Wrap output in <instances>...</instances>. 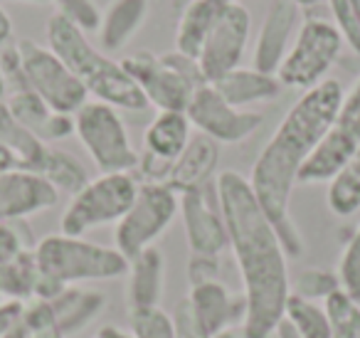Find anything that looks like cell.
I'll return each instance as SVG.
<instances>
[{"mask_svg": "<svg viewBox=\"0 0 360 338\" xmlns=\"http://www.w3.org/2000/svg\"><path fill=\"white\" fill-rule=\"evenodd\" d=\"M217 193L230 249L245 284L247 318L242 338H271L284 321V308L291 296L289 257L269 215L257 200L250 178L237 170H222L217 175Z\"/></svg>", "mask_w": 360, "mask_h": 338, "instance_id": "cell-1", "label": "cell"}, {"mask_svg": "<svg viewBox=\"0 0 360 338\" xmlns=\"http://www.w3.org/2000/svg\"><path fill=\"white\" fill-rule=\"evenodd\" d=\"M338 279L340 289L355 303H360V225L355 227V232L350 234V239L343 247V254H340L338 262Z\"/></svg>", "mask_w": 360, "mask_h": 338, "instance_id": "cell-35", "label": "cell"}, {"mask_svg": "<svg viewBox=\"0 0 360 338\" xmlns=\"http://www.w3.org/2000/svg\"><path fill=\"white\" fill-rule=\"evenodd\" d=\"M326 203H328L330 213L338 218H350L360 210V149L345 163V168L328 183Z\"/></svg>", "mask_w": 360, "mask_h": 338, "instance_id": "cell-29", "label": "cell"}, {"mask_svg": "<svg viewBox=\"0 0 360 338\" xmlns=\"http://www.w3.org/2000/svg\"><path fill=\"white\" fill-rule=\"evenodd\" d=\"M186 111H158L143 134V154L134 175L139 183H165L178 156L193 139Z\"/></svg>", "mask_w": 360, "mask_h": 338, "instance_id": "cell-13", "label": "cell"}, {"mask_svg": "<svg viewBox=\"0 0 360 338\" xmlns=\"http://www.w3.org/2000/svg\"><path fill=\"white\" fill-rule=\"evenodd\" d=\"M35 175L52 185L57 193L75 195L89 183V173L82 165L79 158H75L67 151L57 149V146H47L45 156H42L40 165L35 168Z\"/></svg>", "mask_w": 360, "mask_h": 338, "instance_id": "cell-27", "label": "cell"}, {"mask_svg": "<svg viewBox=\"0 0 360 338\" xmlns=\"http://www.w3.org/2000/svg\"><path fill=\"white\" fill-rule=\"evenodd\" d=\"M20 168V161L15 158L13 151H8L6 146H0V175H8V173H15Z\"/></svg>", "mask_w": 360, "mask_h": 338, "instance_id": "cell-42", "label": "cell"}, {"mask_svg": "<svg viewBox=\"0 0 360 338\" xmlns=\"http://www.w3.org/2000/svg\"><path fill=\"white\" fill-rule=\"evenodd\" d=\"M212 87L220 92L222 99L230 101L237 109H250L255 104L274 101L284 89L279 77L266 75L255 67H237V70L227 72L222 80H217Z\"/></svg>", "mask_w": 360, "mask_h": 338, "instance_id": "cell-22", "label": "cell"}, {"mask_svg": "<svg viewBox=\"0 0 360 338\" xmlns=\"http://www.w3.org/2000/svg\"><path fill=\"white\" fill-rule=\"evenodd\" d=\"M25 306L27 303L13 301V299H3V301H0V338H8L18 326H20Z\"/></svg>", "mask_w": 360, "mask_h": 338, "instance_id": "cell-40", "label": "cell"}, {"mask_svg": "<svg viewBox=\"0 0 360 338\" xmlns=\"http://www.w3.org/2000/svg\"><path fill=\"white\" fill-rule=\"evenodd\" d=\"M328 6L343 42L360 55V0H328Z\"/></svg>", "mask_w": 360, "mask_h": 338, "instance_id": "cell-36", "label": "cell"}, {"mask_svg": "<svg viewBox=\"0 0 360 338\" xmlns=\"http://www.w3.org/2000/svg\"><path fill=\"white\" fill-rule=\"evenodd\" d=\"M165 257L158 247H148L129 259V311L158 306L163 299Z\"/></svg>", "mask_w": 360, "mask_h": 338, "instance_id": "cell-24", "label": "cell"}, {"mask_svg": "<svg viewBox=\"0 0 360 338\" xmlns=\"http://www.w3.org/2000/svg\"><path fill=\"white\" fill-rule=\"evenodd\" d=\"M8 3H52V0H8Z\"/></svg>", "mask_w": 360, "mask_h": 338, "instance_id": "cell-50", "label": "cell"}, {"mask_svg": "<svg viewBox=\"0 0 360 338\" xmlns=\"http://www.w3.org/2000/svg\"><path fill=\"white\" fill-rule=\"evenodd\" d=\"M191 126H195L202 136L215 144H242L262 126L264 116L252 109H237L212 84L198 87L191 104L186 109Z\"/></svg>", "mask_w": 360, "mask_h": 338, "instance_id": "cell-12", "label": "cell"}, {"mask_svg": "<svg viewBox=\"0 0 360 338\" xmlns=\"http://www.w3.org/2000/svg\"><path fill=\"white\" fill-rule=\"evenodd\" d=\"M150 15V0H109L101 11L99 40L104 52H119L139 35Z\"/></svg>", "mask_w": 360, "mask_h": 338, "instance_id": "cell-21", "label": "cell"}, {"mask_svg": "<svg viewBox=\"0 0 360 338\" xmlns=\"http://www.w3.org/2000/svg\"><path fill=\"white\" fill-rule=\"evenodd\" d=\"M75 134L101 173H134L139 165V151L131 144L119 109L104 101H86L77 111Z\"/></svg>", "mask_w": 360, "mask_h": 338, "instance_id": "cell-8", "label": "cell"}, {"mask_svg": "<svg viewBox=\"0 0 360 338\" xmlns=\"http://www.w3.org/2000/svg\"><path fill=\"white\" fill-rule=\"evenodd\" d=\"M343 45V35L333 23L314 15L304 18L294 45L276 70V77L289 89H314L328 80V72L338 62Z\"/></svg>", "mask_w": 360, "mask_h": 338, "instance_id": "cell-7", "label": "cell"}, {"mask_svg": "<svg viewBox=\"0 0 360 338\" xmlns=\"http://www.w3.org/2000/svg\"><path fill=\"white\" fill-rule=\"evenodd\" d=\"M47 47L75 72L86 94H91L96 101H104L121 111H141L148 106L124 65L91 45L84 32L62 20L60 15H50L47 20Z\"/></svg>", "mask_w": 360, "mask_h": 338, "instance_id": "cell-3", "label": "cell"}, {"mask_svg": "<svg viewBox=\"0 0 360 338\" xmlns=\"http://www.w3.org/2000/svg\"><path fill=\"white\" fill-rule=\"evenodd\" d=\"M99 338H134L129 331H124V328L114 326V323H109V326H101V331L96 333Z\"/></svg>", "mask_w": 360, "mask_h": 338, "instance_id": "cell-44", "label": "cell"}, {"mask_svg": "<svg viewBox=\"0 0 360 338\" xmlns=\"http://www.w3.org/2000/svg\"><path fill=\"white\" fill-rule=\"evenodd\" d=\"M35 259L40 274L62 287L119 279L129 274V259L116 247H104L84 237H70L62 232L40 239L35 244Z\"/></svg>", "mask_w": 360, "mask_h": 338, "instance_id": "cell-4", "label": "cell"}, {"mask_svg": "<svg viewBox=\"0 0 360 338\" xmlns=\"http://www.w3.org/2000/svg\"><path fill=\"white\" fill-rule=\"evenodd\" d=\"M131 336L134 338H178V326L170 313H165L160 306L148 308H131Z\"/></svg>", "mask_w": 360, "mask_h": 338, "instance_id": "cell-31", "label": "cell"}, {"mask_svg": "<svg viewBox=\"0 0 360 338\" xmlns=\"http://www.w3.org/2000/svg\"><path fill=\"white\" fill-rule=\"evenodd\" d=\"M274 336H276V338H301L299 333H296V328L291 326V323L286 321V318L279 323V328H276V333H274Z\"/></svg>", "mask_w": 360, "mask_h": 338, "instance_id": "cell-45", "label": "cell"}, {"mask_svg": "<svg viewBox=\"0 0 360 338\" xmlns=\"http://www.w3.org/2000/svg\"><path fill=\"white\" fill-rule=\"evenodd\" d=\"M139 193L134 173H101L75 193L60 218V232L82 237L84 232L119 223Z\"/></svg>", "mask_w": 360, "mask_h": 338, "instance_id": "cell-6", "label": "cell"}, {"mask_svg": "<svg viewBox=\"0 0 360 338\" xmlns=\"http://www.w3.org/2000/svg\"><path fill=\"white\" fill-rule=\"evenodd\" d=\"M52 6H55V15L75 25L84 35L99 30L101 11L94 0H52Z\"/></svg>", "mask_w": 360, "mask_h": 338, "instance_id": "cell-34", "label": "cell"}, {"mask_svg": "<svg viewBox=\"0 0 360 338\" xmlns=\"http://www.w3.org/2000/svg\"><path fill=\"white\" fill-rule=\"evenodd\" d=\"M94 338H99V336H94Z\"/></svg>", "mask_w": 360, "mask_h": 338, "instance_id": "cell-52", "label": "cell"}, {"mask_svg": "<svg viewBox=\"0 0 360 338\" xmlns=\"http://www.w3.org/2000/svg\"><path fill=\"white\" fill-rule=\"evenodd\" d=\"M343 94V87L335 80H326L314 89L304 92L299 101L286 111L252 165L250 185L279 232L281 247L289 259L304 254V237L289 213L291 193L299 185V173L333 124Z\"/></svg>", "mask_w": 360, "mask_h": 338, "instance_id": "cell-2", "label": "cell"}, {"mask_svg": "<svg viewBox=\"0 0 360 338\" xmlns=\"http://www.w3.org/2000/svg\"><path fill=\"white\" fill-rule=\"evenodd\" d=\"M360 149V80L343 94L333 124L299 173V185L330 183Z\"/></svg>", "mask_w": 360, "mask_h": 338, "instance_id": "cell-11", "label": "cell"}, {"mask_svg": "<svg viewBox=\"0 0 360 338\" xmlns=\"http://www.w3.org/2000/svg\"><path fill=\"white\" fill-rule=\"evenodd\" d=\"M186 301L193 313V321L198 323V328L207 338H215L217 333L230 331L237 323L245 326V318H247L245 294H232L220 279L191 287V296Z\"/></svg>", "mask_w": 360, "mask_h": 338, "instance_id": "cell-16", "label": "cell"}, {"mask_svg": "<svg viewBox=\"0 0 360 338\" xmlns=\"http://www.w3.org/2000/svg\"><path fill=\"white\" fill-rule=\"evenodd\" d=\"M333 323V338H360V303L340 289L323 301Z\"/></svg>", "mask_w": 360, "mask_h": 338, "instance_id": "cell-32", "label": "cell"}, {"mask_svg": "<svg viewBox=\"0 0 360 338\" xmlns=\"http://www.w3.org/2000/svg\"><path fill=\"white\" fill-rule=\"evenodd\" d=\"M30 230L25 227V220L15 223H0V267L8 264L13 257H18L25 249H32Z\"/></svg>", "mask_w": 360, "mask_h": 338, "instance_id": "cell-37", "label": "cell"}, {"mask_svg": "<svg viewBox=\"0 0 360 338\" xmlns=\"http://www.w3.org/2000/svg\"><path fill=\"white\" fill-rule=\"evenodd\" d=\"M180 213V195L165 183H139V193L124 218L116 223L114 247L126 259L155 247V239Z\"/></svg>", "mask_w": 360, "mask_h": 338, "instance_id": "cell-9", "label": "cell"}, {"mask_svg": "<svg viewBox=\"0 0 360 338\" xmlns=\"http://www.w3.org/2000/svg\"><path fill=\"white\" fill-rule=\"evenodd\" d=\"M22 326L30 333V338H65L57 328L55 316L47 301H30L22 313Z\"/></svg>", "mask_w": 360, "mask_h": 338, "instance_id": "cell-38", "label": "cell"}, {"mask_svg": "<svg viewBox=\"0 0 360 338\" xmlns=\"http://www.w3.org/2000/svg\"><path fill=\"white\" fill-rule=\"evenodd\" d=\"M0 301H3V296H0Z\"/></svg>", "mask_w": 360, "mask_h": 338, "instance_id": "cell-51", "label": "cell"}, {"mask_svg": "<svg viewBox=\"0 0 360 338\" xmlns=\"http://www.w3.org/2000/svg\"><path fill=\"white\" fill-rule=\"evenodd\" d=\"M284 318L296 328L301 338H333V323L328 311L316 301L291 294L284 308Z\"/></svg>", "mask_w": 360, "mask_h": 338, "instance_id": "cell-30", "label": "cell"}, {"mask_svg": "<svg viewBox=\"0 0 360 338\" xmlns=\"http://www.w3.org/2000/svg\"><path fill=\"white\" fill-rule=\"evenodd\" d=\"M188 279H191V287L220 279V257L191 254V259H188Z\"/></svg>", "mask_w": 360, "mask_h": 338, "instance_id": "cell-39", "label": "cell"}, {"mask_svg": "<svg viewBox=\"0 0 360 338\" xmlns=\"http://www.w3.org/2000/svg\"><path fill=\"white\" fill-rule=\"evenodd\" d=\"M215 338H242V336L235 331V328H230V331H222V333H217Z\"/></svg>", "mask_w": 360, "mask_h": 338, "instance_id": "cell-49", "label": "cell"}, {"mask_svg": "<svg viewBox=\"0 0 360 338\" xmlns=\"http://www.w3.org/2000/svg\"><path fill=\"white\" fill-rule=\"evenodd\" d=\"M8 338H30V333H27V331H25V326H22V323H20V326H18L15 331H13Z\"/></svg>", "mask_w": 360, "mask_h": 338, "instance_id": "cell-47", "label": "cell"}, {"mask_svg": "<svg viewBox=\"0 0 360 338\" xmlns=\"http://www.w3.org/2000/svg\"><path fill=\"white\" fill-rule=\"evenodd\" d=\"M121 65L136 82L146 101L158 111H186L198 87L207 84L198 60L178 50L168 55L141 50L124 57Z\"/></svg>", "mask_w": 360, "mask_h": 338, "instance_id": "cell-5", "label": "cell"}, {"mask_svg": "<svg viewBox=\"0 0 360 338\" xmlns=\"http://www.w3.org/2000/svg\"><path fill=\"white\" fill-rule=\"evenodd\" d=\"M60 193L35 173L0 175V223H15L57 205Z\"/></svg>", "mask_w": 360, "mask_h": 338, "instance_id": "cell-18", "label": "cell"}, {"mask_svg": "<svg viewBox=\"0 0 360 338\" xmlns=\"http://www.w3.org/2000/svg\"><path fill=\"white\" fill-rule=\"evenodd\" d=\"M175 326H178V338H207L205 333L198 328V323L193 321V313L188 308V301H180L175 306Z\"/></svg>", "mask_w": 360, "mask_h": 338, "instance_id": "cell-41", "label": "cell"}, {"mask_svg": "<svg viewBox=\"0 0 360 338\" xmlns=\"http://www.w3.org/2000/svg\"><path fill=\"white\" fill-rule=\"evenodd\" d=\"M6 104L15 114V119L25 126L27 131L37 136L42 144H57L65 141L75 134V116L60 114V111L50 109L30 87L8 92Z\"/></svg>", "mask_w": 360, "mask_h": 338, "instance_id": "cell-19", "label": "cell"}, {"mask_svg": "<svg viewBox=\"0 0 360 338\" xmlns=\"http://www.w3.org/2000/svg\"><path fill=\"white\" fill-rule=\"evenodd\" d=\"M0 146H6L8 151L15 154V158L20 161V168L25 173H35V168L40 165L50 144H42L32 131H27L15 119L11 106L6 101H0Z\"/></svg>", "mask_w": 360, "mask_h": 338, "instance_id": "cell-26", "label": "cell"}, {"mask_svg": "<svg viewBox=\"0 0 360 338\" xmlns=\"http://www.w3.org/2000/svg\"><path fill=\"white\" fill-rule=\"evenodd\" d=\"M217 163H220V144H215L202 134H195L191 144L186 146V151L173 163L165 185H170L178 195L202 188V185L215 180Z\"/></svg>", "mask_w": 360, "mask_h": 338, "instance_id": "cell-20", "label": "cell"}, {"mask_svg": "<svg viewBox=\"0 0 360 338\" xmlns=\"http://www.w3.org/2000/svg\"><path fill=\"white\" fill-rule=\"evenodd\" d=\"M37 282H40V267L35 259V247L25 249L0 267V296L3 299L22 303L35 301Z\"/></svg>", "mask_w": 360, "mask_h": 338, "instance_id": "cell-28", "label": "cell"}, {"mask_svg": "<svg viewBox=\"0 0 360 338\" xmlns=\"http://www.w3.org/2000/svg\"><path fill=\"white\" fill-rule=\"evenodd\" d=\"M252 35V15L242 3H232L225 8L220 20L210 30L198 55V65L207 84H215L227 72L242 67V57L247 52Z\"/></svg>", "mask_w": 360, "mask_h": 338, "instance_id": "cell-14", "label": "cell"}, {"mask_svg": "<svg viewBox=\"0 0 360 338\" xmlns=\"http://www.w3.org/2000/svg\"><path fill=\"white\" fill-rule=\"evenodd\" d=\"M18 52H20L22 62V75L25 82L50 109L60 111V114L75 116L82 106L89 101L84 84L75 77V72L55 55L47 45L40 42L25 40L15 42Z\"/></svg>", "mask_w": 360, "mask_h": 338, "instance_id": "cell-10", "label": "cell"}, {"mask_svg": "<svg viewBox=\"0 0 360 338\" xmlns=\"http://www.w3.org/2000/svg\"><path fill=\"white\" fill-rule=\"evenodd\" d=\"M8 96V87H6V77H3V70H0V101H6Z\"/></svg>", "mask_w": 360, "mask_h": 338, "instance_id": "cell-48", "label": "cell"}, {"mask_svg": "<svg viewBox=\"0 0 360 338\" xmlns=\"http://www.w3.org/2000/svg\"><path fill=\"white\" fill-rule=\"evenodd\" d=\"M180 215H183V227H186L191 254L220 257L230 247L220 193H217V178L202 188L188 190L180 195Z\"/></svg>", "mask_w": 360, "mask_h": 338, "instance_id": "cell-15", "label": "cell"}, {"mask_svg": "<svg viewBox=\"0 0 360 338\" xmlns=\"http://www.w3.org/2000/svg\"><path fill=\"white\" fill-rule=\"evenodd\" d=\"M232 3L235 0H188L175 27V50L198 60L205 37Z\"/></svg>", "mask_w": 360, "mask_h": 338, "instance_id": "cell-23", "label": "cell"}, {"mask_svg": "<svg viewBox=\"0 0 360 338\" xmlns=\"http://www.w3.org/2000/svg\"><path fill=\"white\" fill-rule=\"evenodd\" d=\"M104 308L106 294L84 287H65L60 296L50 301V311L65 338L82 331L84 326H89Z\"/></svg>", "mask_w": 360, "mask_h": 338, "instance_id": "cell-25", "label": "cell"}, {"mask_svg": "<svg viewBox=\"0 0 360 338\" xmlns=\"http://www.w3.org/2000/svg\"><path fill=\"white\" fill-rule=\"evenodd\" d=\"M291 3H294L296 8H314V6H319V3H323V0H291Z\"/></svg>", "mask_w": 360, "mask_h": 338, "instance_id": "cell-46", "label": "cell"}, {"mask_svg": "<svg viewBox=\"0 0 360 338\" xmlns=\"http://www.w3.org/2000/svg\"><path fill=\"white\" fill-rule=\"evenodd\" d=\"M11 37H13V18L8 15V11L0 6V50L6 45H11Z\"/></svg>", "mask_w": 360, "mask_h": 338, "instance_id": "cell-43", "label": "cell"}, {"mask_svg": "<svg viewBox=\"0 0 360 338\" xmlns=\"http://www.w3.org/2000/svg\"><path fill=\"white\" fill-rule=\"evenodd\" d=\"M335 292H340V279L338 272H330V269L323 267H306L299 272L296 277V296L309 299V301H326L328 296H333Z\"/></svg>", "mask_w": 360, "mask_h": 338, "instance_id": "cell-33", "label": "cell"}, {"mask_svg": "<svg viewBox=\"0 0 360 338\" xmlns=\"http://www.w3.org/2000/svg\"><path fill=\"white\" fill-rule=\"evenodd\" d=\"M301 23H304L301 11L291 0H274L266 11L264 20H262L255 52H252V67L266 72V75H276L286 52L294 45V37L299 32Z\"/></svg>", "mask_w": 360, "mask_h": 338, "instance_id": "cell-17", "label": "cell"}]
</instances>
